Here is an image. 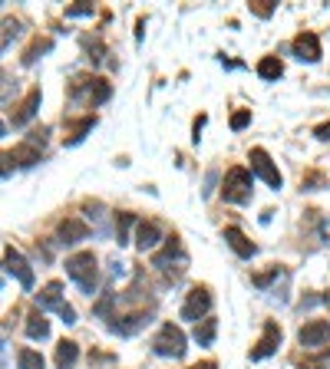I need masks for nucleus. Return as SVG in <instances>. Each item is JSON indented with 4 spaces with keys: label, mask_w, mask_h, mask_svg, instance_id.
Here are the masks:
<instances>
[{
    "label": "nucleus",
    "mask_w": 330,
    "mask_h": 369,
    "mask_svg": "<svg viewBox=\"0 0 330 369\" xmlns=\"http://www.w3.org/2000/svg\"><path fill=\"white\" fill-rule=\"evenodd\" d=\"M96 254L93 251H79V254L66 257V274H70V280L77 284L83 293H89L93 297V290H96V280H100V270H96Z\"/></svg>",
    "instance_id": "1"
},
{
    "label": "nucleus",
    "mask_w": 330,
    "mask_h": 369,
    "mask_svg": "<svg viewBox=\"0 0 330 369\" xmlns=\"http://www.w3.org/2000/svg\"><path fill=\"white\" fill-rule=\"evenodd\" d=\"M251 172L242 165H235L228 168V175H225V181H221V198L228 204H248L251 202Z\"/></svg>",
    "instance_id": "2"
},
{
    "label": "nucleus",
    "mask_w": 330,
    "mask_h": 369,
    "mask_svg": "<svg viewBox=\"0 0 330 369\" xmlns=\"http://www.w3.org/2000/svg\"><path fill=\"white\" fill-rule=\"evenodd\" d=\"M185 264H189V257L182 251V241H178V238H165V251H159V254L152 257V268H159L165 277H172V280H178L185 274Z\"/></svg>",
    "instance_id": "3"
},
{
    "label": "nucleus",
    "mask_w": 330,
    "mask_h": 369,
    "mask_svg": "<svg viewBox=\"0 0 330 369\" xmlns=\"http://www.w3.org/2000/svg\"><path fill=\"white\" fill-rule=\"evenodd\" d=\"M189 340H185V333L178 330V327H172V323H165L162 330L155 333L152 340V350L155 356H168V359H182L185 356V350H189Z\"/></svg>",
    "instance_id": "4"
},
{
    "label": "nucleus",
    "mask_w": 330,
    "mask_h": 369,
    "mask_svg": "<svg viewBox=\"0 0 330 369\" xmlns=\"http://www.w3.org/2000/svg\"><path fill=\"white\" fill-rule=\"evenodd\" d=\"M212 304H215V297H212V290L208 287H195V290L189 293V300L182 304V320H208V310H212Z\"/></svg>",
    "instance_id": "5"
},
{
    "label": "nucleus",
    "mask_w": 330,
    "mask_h": 369,
    "mask_svg": "<svg viewBox=\"0 0 330 369\" xmlns=\"http://www.w3.org/2000/svg\"><path fill=\"white\" fill-rule=\"evenodd\" d=\"M3 268H7V274H13V277H17V284H20L24 290H30V287H33V268L24 261V254H20V251L7 247V251H3Z\"/></svg>",
    "instance_id": "6"
},
{
    "label": "nucleus",
    "mask_w": 330,
    "mask_h": 369,
    "mask_svg": "<svg viewBox=\"0 0 330 369\" xmlns=\"http://www.w3.org/2000/svg\"><path fill=\"white\" fill-rule=\"evenodd\" d=\"M297 343L304 346V350H317V346L330 343V323L327 320H311V323H304L301 333H297Z\"/></svg>",
    "instance_id": "7"
},
{
    "label": "nucleus",
    "mask_w": 330,
    "mask_h": 369,
    "mask_svg": "<svg viewBox=\"0 0 330 369\" xmlns=\"http://www.w3.org/2000/svg\"><path fill=\"white\" fill-rule=\"evenodd\" d=\"M248 158H251V172H254V175H258V179H265L271 188L278 191L281 188V172L274 168L271 155H267L265 149H251V155H248Z\"/></svg>",
    "instance_id": "8"
},
{
    "label": "nucleus",
    "mask_w": 330,
    "mask_h": 369,
    "mask_svg": "<svg viewBox=\"0 0 330 369\" xmlns=\"http://www.w3.org/2000/svg\"><path fill=\"white\" fill-rule=\"evenodd\" d=\"M291 53L301 60V63H317L320 56V40H317V33H311V30H304V33H297L294 37V43H291Z\"/></svg>",
    "instance_id": "9"
},
{
    "label": "nucleus",
    "mask_w": 330,
    "mask_h": 369,
    "mask_svg": "<svg viewBox=\"0 0 330 369\" xmlns=\"http://www.w3.org/2000/svg\"><path fill=\"white\" fill-rule=\"evenodd\" d=\"M278 346H281V327L274 323V320H267L261 340H258L254 350H251V359H254V363H258V359H267L271 353H278Z\"/></svg>",
    "instance_id": "10"
},
{
    "label": "nucleus",
    "mask_w": 330,
    "mask_h": 369,
    "mask_svg": "<svg viewBox=\"0 0 330 369\" xmlns=\"http://www.w3.org/2000/svg\"><path fill=\"white\" fill-rule=\"evenodd\" d=\"M89 238V228L86 221H79V218H66L60 221V228H56V241L60 244H79Z\"/></svg>",
    "instance_id": "11"
},
{
    "label": "nucleus",
    "mask_w": 330,
    "mask_h": 369,
    "mask_svg": "<svg viewBox=\"0 0 330 369\" xmlns=\"http://www.w3.org/2000/svg\"><path fill=\"white\" fill-rule=\"evenodd\" d=\"M159 241H162L159 224H155V221H139V228H136V247H139L142 254H146V251H155Z\"/></svg>",
    "instance_id": "12"
},
{
    "label": "nucleus",
    "mask_w": 330,
    "mask_h": 369,
    "mask_svg": "<svg viewBox=\"0 0 330 369\" xmlns=\"http://www.w3.org/2000/svg\"><path fill=\"white\" fill-rule=\"evenodd\" d=\"M40 99H43V96H40V86H33V90L26 92V99L20 102V109L13 113V126H17V129H24L26 122H30V119L37 115V109H40Z\"/></svg>",
    "instance_id": "13"
},
{
    "label": "nucleus",
    "mask_w": 330,
    "mask_h": 369,
    "mask_svg": "<svg viewBox=\"0 0 330 369\" xmlns=\"http://www.w3.org/2000/svg\"><path fill=\"white\" fill-rule=\"evenodd\" d=\"M60 293H63V284H60V280H50V284L37 293V306L40 310H56V313H60V310H63Z\"/></svg>",
    "instance_id": "14"
},
{
    "label": "nucleus",
    "mask_w": 330,
    "mask_h": 369,
    "mask_svg": "<svg viewBox=\"0 0 330 369\" xmlns=\"http://www.w3.org/2000/svg\"><path fill=\"white\" fill-rule=\"evenodd\" d=\"M225 241H228V247H231V251H235L238 257H244V261L258 254V247H254V244L248 241V238H244V234H242V228H225Z\"/></svg>",
    "instance_id": "15"
},
{
    "label": "nucleus",
    "mask_w": 330,
    "mask_h": 369,
    "mask_svg": "<svg viewBox=\"0 0 330 369\" xmlns=\"http://www.w3.org/2000/svg\"><path fill=\"white\" fill-rule=\"evenodd\" d=\"M40 158H43V149H37V145H30V142H24V145H17L13 152L3 155V162H17V165H37Z\"/></svg>",
    "instance_id": "16"
},
{
    "label": "nucleus",
    "mask_w": 330,
    "mask_h": 369,
    "mask_svg": "<svg viewBox=\"0 0 330 369\" xmlns=\"http://www.w3.org/2000/svg\"><path fill=\"white\" fill-rule=\"evenodd\" d=\"M149 320H152V313H132V317L119 320V323H109V330L119 333V336H136V333H139Z\"/></svg>",
    "instance_id": "17"
},
{
    "label": "nucleus",
    "mask_w": 330,
    "mask_h": 369,
    "mask_svg": "<svg viewBox=\"0 0 330 369\" xmlns=\"http://www.w3.org/2000/svg\"><path fill=\"white\" fill-rule=\"evenodd\" d=\"M132 228H139L136 215L119 211V215H116V241H119V247H123V244H129V231H132Z\"/></svg>",
    "instance_id": "18"
},
{
    "label": "nucleus",
    "mask_w": 330,
    "mask_h": 369,
    "mask_svg": "<svg viewBox=\"0 0 330 369\" xmlns=\"http://www.w3.org/2000/svg\"><path fill=\"white\" fill-rule=\"evenodd\" d=\"M26 336H30V340H47V336H50V323H47L43 313H30V317H26Z\"/></svg>",
    "instance_id": "19"
},
{
    "label": "nucleus",
    "mask_w": 330,
    "mask_h": 369,
    "mask_svg": "<svg viewBox=\"0 0 330 369\" xmlns=\"http://www.w3.org/2000/svg\"><path fill=\"white\" fill-rule=\"evenodd\" d=\"M77 359H79V346L77 343L63 340V343L56 346V369H70Z\"/></svg>",
    "instance_id": "20"
},
{
    "label": "nucleus",
    "mask_w": 330,
    "mask_h": 369,
    "mask_svg": "<svg viewBox=\"0 0 330 369\" xmlns=\"http://www.w3.org/2000/svg\"><path fill=\"white\" fill-rule=\"evenodd\" d=\"M215 333H218V320H202L198 327H195V333H191V340L198 346H212V340H215Z\"/></svg>",
    "instance_id": "21"
},
{
    "label": "nucleus",
    "mask_w": 330,
    "mask_h": 369,
    "mask_svg": "<svg viewBox=\"0 0 330 369\" xmlns=\"http://www.w3.org/2000/svg\"><path fill=\"white\" fill-rule=\"evenodd\" d=\"M86 92H89V102H93V106H102V102L113 96V86H109L106 79H89Z\"/></svg>",
    "instance_id": "22"
},
{
    "label": "nucleus",
    "mask_w": 330,
    "mask_h": 369,
    "mask_svg": "<svg viewBox=\"0 0 330 369\" xmlns=\"http://www.w3.org/2000/svg\"><path fill=\"white\" fill-rule=\"evenodd\" d=\"M258 76L261 79H281L284 76V66H281L278 56H265V60L258 63Z\"/></svg>",
    "instance_id": "23"
},
{
    "label": "nucleus",
    "mask_w": 330,
    "mask_h": 369,
    "mask_svg": "<svg viewBox=\"0 0 330 369\" xmlns=\"http://www.w3.org/2000/svg\"><path fill=\"white\" fill-rule=\"evenodd\" d=\"M17 366L20 369H47V363H43V356H40L37 350H20V353H17Z\"/></svg>",
    "instance_id": "24"
},
{
    "label": "nucleus",
    "mask_w": 330,
    "mask_h": 369,
    "mask_svg": "<svg viewBox=\"0 0 330 369\" xmlns=\"http://www.w3.org/2000/svg\"><path fill=\"white\" fill-rule=\"evenodd\" d=\"M93 126H96V115H86L83 122H77V129H73V136L66 139V145H77V142H83V139H86V132Z\"/></svg>",
    "instance_id": "25"
},
{
    "label": "nucleus",
    "mask_w": 330,
    "mask_h": 369,
    "mask_svg": "<svg viewBox=\"0 0 330 369\" xmlns=\"http://www.w3.org/2000/svg\"><path fill=\"white\" fill-rule=\"evenodd\" d=\"M113 306H116V293H102L100 300H96V306H93V313L106 320L109 313H113Z\"/></svg>",
    "instance_id": "26"
},
{
    "label": "nucleus",
    "mask_w": 330,
    "mask_h": 369,
    "mask_svg": "<svg viewBox=\"0 0 330 369\" xmlns=\"http://www.w3.org/2000/svg\"><path fill=\"white\" fill-rule=\"evenodd\" d=\"M50 47H53L50 40H37V43H33V47L26 50L24 63H26V66H30V63H37V60H40V53H47V50H50Z\"/></svg>",
    "instance_id": "27"
},
{
    "label": "nucleus",
    "mask_w": 330,
    "mask_h": 369,
    "mask_svg": "<svg viewBox=\"0 0 330 369\" xmlns=\"http://www.w3.org/2000/svg\"><path fill=\"white\" fill-rule=\"evenodd\" d=\"M248 122H251V109H242V113L231 115V129H235V132H242Z\"/></svg>",
    "instance_id": "28"
},
{
    "label": "nucleus",
    "mask_w": 330,
    "mask_h": 369,
    "mask_svg": "<svg viewBox=\"0 0 330 369\" xmlns=\"http://www.w3.org/2000/svg\"><path fill=\"white\" fill-rule=\"evenodd\" d=\"M274 277H281V270H278V268H271L267 274H258V277H251V284H254V287H261V290H265V287H267V284H271Z\"/></svg>",
    "instance_id": "29"
},
{
    "label": "nucleus",
    "mask_w": 330,
    "mask_h": 369,
    "mask_svg": "<svg viewBox=\"0 0 330 369\" xmlns=\"http://www.w3.org/2000/svg\"><path fill=\"white\" fill-rule=\"evenodd\" d=\"M20 33V24L17 20H3V50L10 47V37H17Z\"/></svg>",
    "instance_id": "30"
},
{
    "label": "nucleus",
    "mask_w": 330,
    "mask_h": 369,
    "mask_svg": "<svg viewBox=\"0 0 330 369\" xmlns=\"http://www.w3.org/2000/svg\"><path fill=\"white\" fill-rule=\"evenodd\" d=\"M251 10L258 13V17H271V13H274V3H271V0H251Z\"/></svg>",
    "instance_id": "31"
},
{
    "label": "nucleus",
    "mask_w": 330,
    "mask_h": 369,
    "mask_svg": "<svg viewBox=\"0 0 330 369\" xmlns=\"http://www.w3.org/2000/svg\"><path fill=\"white\" fill-rule=\"evenodd\" d=\"M93 3H77V7H66V17H93Z\"/></svg>",
    "instance_id": "32"
},
{
    "label": "nucleus",
    "mask_w": 330,
    "mask_h": 369,
    "mask_svg": "<svg viewBox=\"0 0 330 369\" xmlns=\"http://www.w3.org/2000/svg\"><path fill=\"white\" fill-rule=\"evenodd\" d=\"M314 136H317L320 142H327L330 139V122H327V126H317V129H314Z\"/></svg>",
    "instance_id": "33"
},
{
    "label": "nucleus",
    "mask_w": 330,
    "mask_h": 369,
    "mask_svg": "<svg viewBox=\"0 0 330 369\" xmlns=\"http://www.w3.org/2000/svg\"><path fill=\"white\" fill-rule=\"evenodd\" d=\"M189 369H218V363L215 359H205V363H195V366H189Z\"/></svg>",
    "instance_id": "34"
},
{
    "label": "nucleus",
    "mask_w": 330,
    "mask_h": 369,
    "mask_svg": "<svg viewBox=\"0 0 330 369\" xmlns=\"http://www.w3.org/2000/svg\"><path fill=\"white\" fill-rule=\"evenodd\" d=\"M205 129V115H198V119H195V142H198V132H202Z\"/></svg>",
    "instance_id": "35"
},
{
    "label": "nucleus",
    "mask_w": 330,
    "mask_h": 369,
    "mask_svg": "<svg viewBox=\"0 0 330 369\" xmlns=\"http://www.w3.org/2000/svg\"><path fill=\"white\" fill-rule=\"evenodd\" d=\"M324 304H327V306H330V297H324Z\"/></svg>",
    "instance_id": "36"
}]
</instances>
